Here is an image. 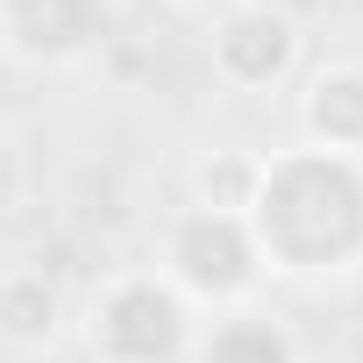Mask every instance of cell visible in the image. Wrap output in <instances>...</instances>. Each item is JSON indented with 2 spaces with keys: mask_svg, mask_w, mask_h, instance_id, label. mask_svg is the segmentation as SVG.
<instances>
[{
  "mask_svg": "<svg viewBox=\"0 0 363 363\" xmlns=\"http://www.w3.org/2000/svg\"><path fill=\"white\" fill-rule=\"evenodd\" d=\"M193 8H207V0H193ZM235 8H242V0H235Z\"/></svg>",
  "mask_w": 363,
  "mask_h": 363,
  "instance_id": "obj_10",
  "label": "cell"
},
{
  "mask_svg": "<svg viewBox=\"0 0 363 363\" xmlns=\"http://www.w3.org/2000/svg\"><path fill=\"white\" fill-rule=\"evenodd\" d=\"M107 36L100 0H0V43L15 57H72Z\"/></svg>",
  "mask_w": 363,
  "mask_h": 363,
  "instance_id": "obj_5",
  "label": "cell"
},
{
  "mask_svg": "<svg viewBox=\"0 0 363 363\" xmlns=\"http://www.w3.org/2000/svg\"><path fill=\"white\" fill-rule=\"evenodd\" d=\"M257 178H264V157H250V150H214V157H200V171H193V207L242 221L250 200H257Z\"/></svg>",
  "mask_w": 363,
  "mask_h": 363,
  "instance_id": "obj_9",
  "label": "cell"
},
{
  "mask_svg": "<svg viewBox=\"0 0 363 363\" xmlns=\"http://www.w3.org/2000/svg\"><path fill=\"white\" fill-rule=\"evenodd\" d=\"M193 356H200V363H299V342L285 335L278 313L228 306L207 335H193Z\"/></svg>",
  "mask_w": 363,
  "mask_h": 363,
  "instance_id": "obj_8",
  "label": "cell"
},
{
  "mask_svg": "<svg viewBox=\"0 0 363 363\" xmlns=\"http://www.w3.org/2000/svg\"><path fill=\"white\" fill-rule=\"evenodd\" d=\"M65 335V292L57 278L15 264V271H0V342L8 349H50Z\"/></svg>",
  "mask_w": 363,
  "mask_h": 363,
  "instance_id": "obj_7",
  "label": "cell"
},
{
  "mask_svg": "<svg viewBox=\"0 0 363 363\" xmlns=\"http://www.w3.org/2000/svg\"><path fill=\"white\" fill-rule=\"evenodd\" d=\"M299 135H306V150L363 157V65H320L306 79Z\"/></svg>",
  "mask_w": 363,
  "mask_h": 363,
  "instance_id": "obj_6",
  "label": "cell"
},
{
  "mask_svg": "<svg viewBox=\"0 0 363 363\" xmlns=\"http://www.w3.org/2000/svg\"><path fill=\"white\" fill-rule=\"evenodd\" d=\"M242 221L264 271L349 278L363 264V157H335L306 143L285 157H264L257 200Z\"/></svg>",
  "mask_w": 363,
  "mask_h": 363,
  "instance_id": "obj_1",
  "label": "cell"
},
{
  "mask_svg": "<svg viewBox=\"0 0 363 363\" xmlns=\"http://www.w3.org/2000/svg\"><path fill=\"white\" fill-rule=\"evenodd\" d=\"M178 292L193 299H221V306H242V292L264 278V257L250 242V221L235 214H207V207H186L164 235V264H157Z\"/></svg>",
  "mask_w": 363,
  "mask_h": 363,
  "instance_id": "obj_3",
  "label": "cell"
},
{
  "mask_svg": "<svg viewBox=\"0 0 363 363\" xmlns=\"http://www.w3.org/2000/svg\"><path fill=\"white\" fill-rule=\"evenodd\" d=\"M86 349L100 363H171L193 349V306L157 264L121 271L86 299Z\"/></svg>",
  "mask_w": 363,
  "mask_h": 363,
  "instance_id": "obj_2",
  "label": "cell"
},
{
  "mask_svg": "<svg viewBox=\"0 0 363 363\" xmlns=\"http://www.w3.org/2000/svg\"><path fill=\"white\" fill-rule=\"evenodd\" d=\"M292 65H299V29H292V15L264 8V0H242V8L221 15V29H214V72H221L235 93H264V86H278Z\"/></svg>",
  "mask_w": 363,
  "mask_h": 363,
  "instance_id": "obj_4",
  "label": "cell"
}]
</instances>
